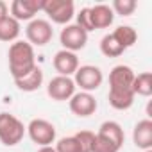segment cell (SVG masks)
I'll use <instances>...</instances> for the list:
<instances>
[{"label":"cell","instance_id":"cell-7","mask_svg":"<svg viewBox=\"0 0 152 152\" xmlns=\"http://www.w3.org/2000/svg\"><path fill=\"white\" fill-rule=\"evenodd\" d=\"M25 34H27V39L31 45H36V47H43L47 43H50L52 36H54V29L50 25L48 20H43V18H34L29 22L27 29H25Z\"/></svg>","mask_w":152,"mask_h":152},{"label":"cell","instance_id":"cell-16","mask_svg":"<svg viewBox=\"0 0 152 152\" xmlns=\"http://www.w3.org/2000/svg\"><path fill=\"white\" fill-rule=\"evenodd\" d=\"M15 84H16L18 90L29 91V93L39 90V86L43 84V72H41V68L36 64V68L31 70L27 75H23V77H20V79H15Z\"/></svg>","mask_w":152,"mask_h":152},{"label":"cell","instance_id":"cell-12","mask_svg":"<svg viewBox=\"0 0 152 152\" xmlns=\"http://www.w3.org/2000/svg\"><path fill=\"white\" fill-rule=\"evenodd\" d=\"M54 68L59 75H63V77H70V75H73L75 72H77L79 68V57L75 52H70V50H59L56 52L54 56Z\"/></svg>","mask_w":152,"mask_h":152},{"label":"cell","instance_id":"cell-26","mask_svg":"<svg viewBox=\"0 0 152 152\" xmlns=\"http://www.w3.org/2000/svg\"><path fill=\"white\" fill-rule=\"evenodd\" d=\"M7 15H9V7H7V4L4 2V0H0V20L6 18Z\"/></svg>","mask_w":152,"mask_h":152},{"label":"cell","instance_id":"cell-25","mask_svg":"<svg viewBox=\"0 0 152 152\" xmlns=\"http://www.w3.org/2000/svg\"><path fill=\"white\" fill-rule=\"evenodd\" d=\"M75 25H79L83 31H86V32H91L93 29H91V23H90V7H83L81 11H79V15H77V23Z\"/></svg>","mask_w":152,"mask_h":152},{"label":"cell","instance_id":"cell-3","mask_svg":"<svg viewBox=\"0 0 152 152\" xmlns=\"http://www.w3.org/2000/svg\"><path fill=\"white\" fill-rule=\"evenodd\" d=\"M25 125L22 120H18L15 115L0 113V141L6 147L18 145L25 136Z\"/></svg>","mask_w":152,"mask_h":152},{"label":"cell","instance_id":"cell-4","mask_svg":"<svg viewBox=\"0 0 152 152\" xmlns=\"http://www.w3.org/2000/svg\"><path fill=\"white\" fill-rule=\"evenodd\" d=\"M73 83L75 86H79L83 91L86 93H91L95 91L97 88H100L102 81H104V75L100 72L99 66H93V64H84V66H79L77 72L73 73Z\"/></svg>","mask_w":152,"mask_h":152},{"label":"cell","instance_id":"cell-14","mask_svg":"<svg viewBox=\"0 0 152 152\" xmlns=\"http://www.w3.org/2000/svg\"><path fill=\"white\" fill-rule=\"evenodd\" d=\"M115 20V13L111 9V6L107 4H97L93 7H90V23L91 29H107Z\"/></svg>","mask_w":152,"mask_h":152},{"label":"cell","instance_id":"cell-21","mask_svg":"<svg viewBox=\"0 0 152 152\" xmlns=\"http://www.w3.org/2000/svg\"><path fill=\"white\" fill-rule=\"evenodd\" d=\"M124 47L113 38V34H106L102 39H100V52L106 56V57H118L124 54Z\"/></svg>","mask_w":152,"mask_h":152},{"label":"cell","instance_id":"cell-6","mask_svg":"<svg viewBox=\"0 0 152 152\" xmlns=\"http://www.w3.org/2000/svg\"><path fill=\"white\" fill-rule=\"evenodd\" d=\"M54 23L64 25L73 18L75 6L72 0H43V9Z\"/></svg>","mask_w":152,"mask_h":152},{"label":"cell","instance_id":"cell-19","mask_svg":"<svg viewBox=\"0 0 152 152\" xmlns=\"http://www.w3.org/2000/svg\"><path fill=\"white\" fill-rule=\"evenodd\" d=\"M132 93L140 95V97H150L152 95V73L150 72H143V73L134 75Z\"/></svg>","mask_w":152,"mask_h":152},{"label":"cell","instance_id":"cell-18","mask_svg":"<svg viewBox=\"0 0 152 152\" xmlns=\"http://www.w3.org/2000/svg\"><path fill=\"white\" fill-rule=\"evenodd\" d=\"M20 36V22L15 20L11 15L0 20V41H16Z\"/></svg>","mask_w":152,"mask_h":152},{"label":"cell","instance_id":"cell-11","mask_svg":"<svg viewBox=\"0 0 152 152\" xmlns=\"http://www.w3.org/2000/svg\"><path fill=\"white\" fill-rule=\"evenodd\" d=\"M43 9V0H15L11 4V16L18 22L34 20L38 11Z\"/></svg>","mask_w":152,"mask_h":152},{"label":"cell","instance_id":"cell-23","mask_svg":"<svg viewBox=\"0 0 152 152\" xmlns=\"http://www.w3.org/2000/svg\"><path fill=\"white\" fill-rule=\"evenodd\" d=\"M75 140L79 143L81 152H93V143H95V134L91 131H79L77 134H73Z\"/></svg>","mask_w":152,"mask_h":152},{"label":"cell","instance_id":"cell-15","mask_svg":"<svg viewBox=\"0 0 152 152\" xmlns=\"http://www.w3.org/2000/svg\"><path fill=\"white\" fill-rule=\"evenodd\" d=\"M132 141H134V145H136L138 148H141V150H150V148H152V120H150V118L140 120V122L134 125Z\"/></svg>","mask_w":152,"mask_h":152},{"label":"cell","instance_id":"cell-20","mask_svg":"<svg viewBox=\"0 0 152 152\" xmlns=\"http://www.w3.org/2000/svg\"><path fill=\"white\" fill-rule=\"evenodd\" d=\"M113 38H115L124 48H129V47H132V45L136 43V39H138V32H136L131 25H120V27L115 29Z\"/></svg>","mask_w":152,"mask_h":152},{"label":"cell","instance_id":"cell-22","mask_svg":"<svg viewBox=\"0 0 152 152\" xmlns=\"http://www.w3.org/2000/svg\"><path fill=\"white\" fill-rule=\"evenodd\" d=\"M136 7H138L136 0H115L111 6L113 13H116L120 16H131L136 11Z\"/></svg>","mask_w":152,"mask_h":152},{"label":"cell","instance_id":"cell-5","mask_svg":"<svg viewBox=\"0 0 152 152\" xmlns=\"http://www.w3.org/2000/svg\"><path fill=\"white\" fill-rule=\"evenodd\" d=\"M25 129L29 132V138L36 145H39V147H48L56 140V127H54V124H50L45 118H34V120H31V124Z\"/></svg>","mask_w":152,"mask_h":152},{"label":"cell","instance_id":"cell-24","mask_svg":"<svg viewBox=\"0 0 152 152\" xmlns=\"http://www.w3.org/2000/svg\"><path fill=\"white\" fill-rule=\"evenodd\" d=\"M54 148H56V152H81L79 143H77V140H75V136L61 138Z\"/></svg>","mask_w":152,"mask_h":152},{"label":"cell","instance_id":"cell-8","mask_svg":"<svg viewBox=\"0 0 152 152\" xmlns=\"http://www.w3.org/2000/svg\"><path fill=\"white\" fill-rule=\"evenodd\" d=\"M59 41L63 45L64 50H70V52H77V50H83L88 43V32L83 31L79 25H66L61 34H59Z\"/></svg>","mask_w":152,"mask_h":152},{"label":"cell","instance_id":"cell-28","mask_svg":"<svg viewBox=\"0 0 152 152\" xmlns=\"http://www.w3.org/2000/svg\"><path fill=\"white\" fill-rule=\"evenodd\" d=\"M143 152H152V148H150V150H143Z\"/></svg>","mask_w":152,"mask_h":152},{"label":"cell","instance_id":"cell-10","mask_svg":"<svg viewBox=\"0 0 152 152\" xmlns=\"http://www.w3.org/2000/svg\"><path fill=\"white\" fill-rule=\"evenodd\" d=\"M70 111L77 116H91L95 111H97V100L91 93H86V91H79L75 93L70 100Z\"/></svg>","mask_w":152,"mask_h":152},{"label":"cell","instance_id":"cell-13","mask_svg":"<svg viewBox=\"0 0 152 152\" xmlns=\"http://www.w3.org/2000/svg\"><path fill=\"white\" fill-rule=\"evenodd\" d=\"M134 72L127 64H116L109 73V90H132Z\"/></svg>","mask_w":152,"mask_h":152},{"label":"cell","instance_id":"cell-1","mask_svg":"<svg viewBox=\"0 0 152 152\" xmlns=\"http://www.w3.org/2000/svg\"><path fill=\"white\" fill-rule=\"evenodd\" d=\"M36 68L34 47L29 41H15L9 47V72L13 79H20Z\"/></svg>","mask_w":152,"mask_h":152},{"label":"cell","instance_id":"cell-27","mask_svg":"<svg viewBox=\"0 0 152 152\" xmlns=\"http://www.w3.org/2000/svg\"><path fill=\"white\" fill-rule=\"evenodd\" d=\"M38 152H56V148H54V147H50V145H48V147H41V148H39V150H38Z\"/></svg>","mask_w":152,"mask_h":152},{"label":"cell","instance_id":"cell-17","mask_svg":"<svg viewBox=\"0 0 152 152\" xmlns=\"http://www.w3.org/2000/svg\"><path fill=\"white\" fill-rule=\"evenodd\" d=\"M134 97L132 90H109V104L118 111L129 109L134 104Z\"/></svg>","mask_w":152,"mask_h":152},{"label":"cell","instance_id":"cell-2","mask_svg":"<svg viewBox=\"0 0 152 152\" xmlns=\"http://www.w3.org/2000/svg\"><path fill=\"white\" fill-rule=\"evenodd\" d=\"M125 134L118 122L107 120L99 127V132L95 134L93 152H118L124 145Z\"/></svg>","mask_w":152,"mask_h":152},{"label":"cell","instance_id":"cell-9","mask_svg":"<svg viewBox=\"0 0 152 152\" xmlns=\"http://www.w3.org/2000/svg\"><path fill=\"white\" fill-rule=\"evenodd\" d=\"M75 83L72 77H63V75H57V77L50 79L48 86H47V93L52 100L63 102V100H70L75 93Z\"/></svg>","mask_w":152,"mask_h":152}]
</instances>
